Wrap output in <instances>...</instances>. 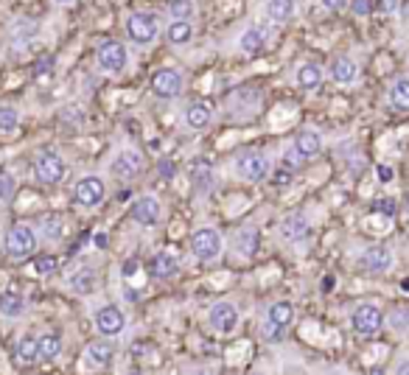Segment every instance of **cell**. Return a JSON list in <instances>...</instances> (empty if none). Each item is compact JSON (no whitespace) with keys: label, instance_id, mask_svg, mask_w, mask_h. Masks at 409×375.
Listing matches in <instances>:
<instances>
[{"label":"cell","instance_id":"1","mask_svg":"<svg viewBox=\"0 0 409 375\" xmlns=\"http://www.w3.org/2000/svg\"><path fill=\"white\" fill-rule=\"evenodd\" d=\"M37 249V232L28 224H11L6 232V255L11 261H25Z\"/></svg>","mask_w":409,"mask_h":375},{"label":"cell","instance_id":"2","mask_svg":"<svg viewBox=\"0 0 409 375\" xmlns=\"http://www.w3.org/2000/svg\"><path fill=\"white\" fill-rule=\"evenodd\" d=\"M221 249H224V241H221V235H219L213 227H200V230L191 235V252H194V258L202 261V263L216 261V258L221 255Z\"/></svg>","mask_w":409,"mask_h":375},{"label":"cell","instance_id":"3","mask_svg":"<svg viewBox=\"0 0 409 375\" xmlns=\"http://www.w3.org/2000/svg\"><path fill=\"white\" fill-rule=\"evenodd\" d=\"M126 37L135 45H152L157 39V17L149 11H135L126 17Z\"/></svg>","mask_w":409,"mask_h":375},{"label":"cell","instance_id":"4","mask_svg":"<svg viewBox=\"0 0 409 375\" xmlns=\"http://www.w3.org/2000/svg\"><path fill=\"white\" fill-rule=\"evenodd\" d=\"M382 325H384V314H382V308L373 305V303H362V305H356L353 314H351V328H353L359 336H373V334L382 331Z\"/></svg>","mask_w":409,"mask_h":375},{"label":"cell","instance_id":"5","mask_svg":"<svg viewBox=\"0 0 409 375\" xmlns=\"http://www.w3.org/2000/svg\"><path fill=\"white\" fill-rule=\"evenodd\" d=\"M235 174H238L241 180H247V183H261V180L269 174V160H266L261 152L247 149V152H241V154L235 157Z\"/></svg>","mask_w":409,"mask_h":375},{"label":"cell","instance_id":"6","mask_svg":"<svg viewBox=\"0 0 409 375\" xmlns=\"http://www.w3.org/2000/svg\"><path fill=\"white\" fill-rule=\"evenodd\" d=\"M65 160L56 154V152H39L37 157H34V177L39 180V183H45V185H56V183H62V177H65Z\"/></svg>","mask_w":409,"mask_h":375},{"label":"cell","instance_id":"7","mask_svg":"<svg viewBox=\"0 0 409 375\" xmlns=\"http://www.w3.org/2000/svg\"><path fill=\"white\" fill-rule=\"evenodd\" d=\"M238 308L233 305V303H227V300H221V303H213L210 305V311H207V325H210V331H216V334H221V336H230L235 328H238Z\"/></svg>","mask_w":409,"mask_h":375},{"label":"cell","instance_id":"8","mask_svg":"<svg viewBox=\"0 0 409 375\" xmlns=\"http://www.w3.org/2000/svg\"><path fill=\"white\" fill-rule=\"evenodd\" d=\"M76 202L82 204V207H87V210H93V207H98L104 199H107V185H104V180L98 177V174H87V177H82L79 183H76Z\"/></svg>","mask_w":409,"mask_h":375},{"label":"cell","instance_id":"9","mask_svg":"<svg viewBox=\"0 0 409 375\" xmlns=\"http://www.w3.org/2000/svg\"><path fill=\"white\" fill-rule=\"evenodd\" d=\"M96 62L104 73H124V67L129 65V51L124 48V42H104L96 51Z\"/></svg>","mask_w":409,"mask_h":375},{"label":"cell","instance_id":"10","mask_svg":"<svg viewBox=\"0 0 409 375\" xmlns=\"http://www.w3.org/2000/svg\"><path fill=\"white\" fill-rule=\"evenodd\" d=\"M152 90L157 98L163 101H171L183 93V73L180 70H171V67H160L155 76H152Z\"/></svg>","mask_w":409,"mask_h":375},{"label":"cell","instance_id":"11","mask_svg":"<svg viewBox=\"0 0 409 375\" xmlns=\"http://www.w3.org/2000/svg\"><path fill=\"white\" fill-rule=\"evenodd\" d=\"M163 216V207H160V199L146 193V196H138L132 202V218L141 224V227H155Z\"/></svg>","mask_w":409,"mask_h":375},{"label":"cell","instance_id":"12","mask_svg":"<svg viewBox=\"0 0 409 375\" xmlns=\"http://www.w3.org/2000/svg\"><path fill=\"white\" fill-rule=\"evenodd\" d=\"M362 269L370 272V275H384L393 269V249L384 246V244H376V246H368L365 255H362Z\"/></svg>","mask_w":409,"mask_h":375},{"label":"cell","instance_id":"13","mask_svg":"<svg viewBox=\"0 0 409 375\" xmlns=\"http://www.w3.org/2000/svg\"><path fill=\"white\" fill-rule=\"evenodd\" d=\"M96 328L101 336H118L126 328V317L118 305H104L96 311Z\"/></svg>","mask_w":409,"mask_h":375},{"label":"cell","instance_id":"14","mask_svg":"<svg viewBox=\"0 0 409 375\" xmlns=\"http://www.w3.org/2000/svg\"><path fill=\"white\" fill-rule=\"evenodd\" d=\"M143 171V157L135 152V149H124L115 160H112V174L121 177V180H132Z\"/></svg>","mask_w":409,"mask_h":375},{"label":"cell","instance_id":"15","mask_svg":"<svg viewBox=\"0 0 409 375\" xmlns=\"http://www.w3.org/2000/svg\"><path fill=\"white\" fill-rule=\"evenodd\" d=\"M309 230H311V224H309V218H306L303 210L286 213V216L280 218V235H283L286 241H303V238L309 235Z\"/></svg>","mask_w":409,"mask_h":375},{"label":"cell","instance_id":"16","mask_svg":"<svg viewBox=\"0 0 409 375\" xmlns=\"http://www.w3.org/2000/svg\"><path fill=\"white\" fill-rule=\"evenodd\" d=\"M328 76L337 81V84H353L356 79H359V65L351 59V56H337L334 62H331V67H328Z\"/></svg>","mask_w":409,"mask_h":375},{"label":"cell","instance_id":"17","mask_svg":"<svg viewBox=\"0 0 409 375\" xmlns=\"http://www.w3.org/2000/svg\"><path fill=\"white\" fill-rule=\"evenodd\" d=\"M112 359H115V348H112L110 342H93V345L87 348V353H84V362H87L90 367H98V370L110 367Z\"/></svg>","mask_w":409,"mask_h":375},{"label":"cell","instance_id":"18","mask_svg":"<svg viewBox=\"0 0 409 375\" xmlns=\"http://www.w3.org/2000/svg\"><path fill=\"white\" fill-rule=\"evenodd\" d=\"M294 149L309 160V157H317L323 152V135L317 129H303L297 138H294Z\"/></svg>","mask_w":409,"mask_h":375},{"label":"cell","instance_id":"19","mask_svg":"<svg viewBox=\"0 0 409 375\" xmlns=\"http://www.w3.org/2000/svg\"><path fill=\"white\" fill-rule=\"evenodd\" d=\"M292 317H294L292 303H289V300H278V303H272V305H269V311H266V325H272V328L283 331V328H289V325H292Z\"/></svg>","mask_w":409,"mask_h":375},{"label":"cell","instance_id":"20","mask_svg":"<svg viewBox=\"0 0 409 375\" xmlns=\"http://www.w3.org/2000/svg\"><path fill=\"white\" fill-rule=\"evenodd\" d=\"M14 356H17L20 364H37V362H39V342H37V336L22 334V336L17 339Z\"/></svg>","mask_w":409,"mask_h":375},{"label":"cell","instance_id":"21","mask_svg":"<svg viewBox=\"0 0 409 375\" xmlns=\"http://www.w3.org/2000/svg\"><path fill=\"white\" fill-rule=\"evenodd\" d=\"M323 67L317 65V62H306V65H300V70H297V87L300 90H317L320 84H323Z\"/></svg>","mask_w":409,"mask_h":375},{"label":"cell","instance_id":"22","mask_svg":"<svg viewBox=\"0 0 409 375\" xmlns=\"http://www.w3.org/2000/svg\"><path fill=\"white\" fill-rule=\"evenodd\" d=\"M210 121H213V110L207 107V104H191L188 110H186V126L188 129H207L210 126Z\"/></svg>","mask_w":409,"mask_h":375},{"label":"cell","instance_id":"23","mask_svg":"<svg viewBox=\"0 0 409 375\" xmlns=\"http://www.w3.org/2000/svg\"><path fill=\"white\" fill-rule=\"evenodd\" d=\"M264 45H266V34H264V28H258V25L247 28V31L238 37V48H241L244 53H249V56L261 53Z\"/></svg>","mask_w":409,"mask_h":375},{"label":"cell","instance_id":"24","mask_svg":"<svg viewBox=\"0 0 409 375\" xmlns=\"http://www.w3.org/2000/svg\"><path fill=\"white\" fill-rule=\"evenodd\" d=\"M177 272H180V263H177V258H174L171 252H157V255H155V261H152V275H155V277L169 280V277H174Z\"/></svg>","mask_w":409,"mask_h":375},{"label":"cell","instance_id":"25","mask_svg":"<svg viewBox=\"0 0 409 375\" xmlns=\"http://www.w3.org/2000/svg\"><path fill=\"white\" fill-rule=\"evenodd\" d=\"M294 8H297V0H266V6H264L266 17H269L272 22H286V20H292Z\"/></svg>","mask_w":409,"mask_h":375},{"label":"cell","instance_id":"26","mask_svg":"<svg viewBox=\"0 0 409 375\" xmlns=\"http://www.w3.org/2000/svg\"><path fill=\"white\" fill-rule=\"evenodd\" d=\"M22 311H25L22 294H17V291H3V294H0V314H3V317L17 320V317H22Z\"/></svg>","mask_w":409,"mask_h":375},{"label":"cell","instance_id":"27","mask_svg":"<svg viewBox=\"0 0 409 375\" xmlns=\"http://www.w3.org/2000/svg\"><path fill=\"white\" fill-rule=\"evenodd\" d=\"M166 34H169L171 45H188L191 37H194V25H191V20H171Z\"/></svg>","mask_w":409,"mask_h":375},{"label":"cell","instance_id":"28","mask_svg":"<svg viewBox=\"0 0 409 375\" xmlns=\"http://www.w3.org/2000/svg\"><path fill=\"white\" fill-rule=\"evenodd\" d=\"M233 246L238 249V255H241V258H252V255H255V249H258V232H255V230H249V227L238 230V235H235V244H233Z\"/></svg>","mask_w":409,"mask_h":375},{"label":"cell","instance_id":"29","mask_svg":"<svg viewBox=\"0 0 409 375\" xmlns=\"http://www.w3.org/2000/svg\"><path fill=\"white\" fill-rule=\"evenodd\" d=\"M39 342V362H53L62 353V339L56 334H45L37 339Z\"/></svg>","mask_w":409,"mask_h":375},{"label":"cell","instance_id":"30","mask_svg":"<svg viewBox=\"0 0 409 375\" xmlns=\"http://www.w3.org/2000/svg\"><path fill=\"white\" fill-rule=\"evenodd\" d=\"M390 104L401 112H409V79H398L390 87Z\"/></svg>","mask_w":409,"mask_h":375},{"label":"cell","instance_id":"31","mask_svg":"<svg viewBox=\"0 0 409 375\" xmlns=\"http://www.w3.org/2000/svg\"><path fill=\"white\" fill-rule=\"evenodd\" d=\"M20 129V112L8 104H0V132L3 135H11Z\"/></svg>","mask_w":409,"mask_h":375},{"label":"cell","instance_id":"32","mask_svg":"<svg viewBox=\"0 0 409 375\" xmlns=\"http://www.w3.org/2000/svg\"><path fill=\"white\" fill-rule=\"evenodd\" d=\"M169 14L174 20H191L194 17V0H171L169 3Z\"/></svg>","mask_w":409,"mask_h":375},{"label":"cell","instance_id":"33","mask_svg":"<svg viewBox=\"0 0 409 375\" xmlns=\"http://www.w3.org/2000/svg\"><path fill=\"white\" fill-rule=\"evenodd\" d=\"M42 235H45V241H62V235H65L62 221H59L56 216H48V218L42 221Z\"/></svg>","mask_w":409,"mask_h":375},{"label":"cell","instance_id":"34","mask_svg":"<svg viewBox=\"0 0 409 375\" xmlns=\"http://www.w3.org/2000/svg\"><path fill=\"white\" fill-rule=\"evenodd\" d=\"M93 286H96V272H90V269H82V272L73 277V289H76L79 294L93 291Z\"/></svg>","mask_w":409,"mask_h":375},{"label":"cell","instance_id":"35","mask_svg":"<svg viewBox=\"0 0 409 375\" xmlns=\"http://www.w3.org/2000/svg\"><path fill=\"white\" fill-rule=\"evenodd\" d=\"M34 269H37V275H53L56 272V258L53 255H39L34 261Z\"/></svg>","mask_w":409,"mask_h":375},{"label":"cell","instance_id":"36","mask_svg":"<svg viewBox=\"0 0 409 375\" xmlns=\"http://www.w3.org/2000/svg\"><path fill=\"white\" fill-rule=\"evenodd\" d=\"M398 6H401V0H373V11H379L384 17L398 14Z\"/></svg>","mask_w":409,"mask_h":375},{"label":"cell","instance_id":"37","mask_svg":"<svg viewBox=\"0 0 409 375\" xmlns=\"http://www.w3.org/2000/svg\"><path fill=\"white\" fill-rule=\"evenodd\" d=\"M14 188H17L14 177H11L8 171H0V202H3V199H11Z\"/></svg>","mask_w":409,"mask_h":375},{"label":"cell","instance_id":"38","mask_svg":"<svg viewBox=\"0 0 409 375\" xmlns=\"http://www.w3.org/2000/svg\"><path fill=\"white\" fill-rule=\"evenodd\" d=\"M387 322H390V328H396V331H407L409 328V308H398Z\"/></svg>","mask_w":409,"mask_h":375},{"label":"cell","instance_id":"39","mask_svg":"<svg viewBox=\"0 0 409 375\" xmlns=\"http://www.w3.org/2000/svg\"><path fill=\"white\" fill-rule=\"evenodd\" d=\"M348 6H351V11H353L356 17H368V14L373 11V0H351Z\"/></svg>","mask_w":409,"mask_h":375},{"label":"cell","instance_id":"40","mask_svg":"<svg viewBox=\"0 0 409 375\" xmlns=\"http://www.w3.org/2000/svg\"><path fill=\"white\" fill-rule=\"evenodd\" d=\"M303 163H306V157H303V154H300L297 149L286 152V166H294V169H297V166H303Z\"/></svg>","mask_w":409,"mask_h":375},{"label":"cell","instance_id":"41","mask_svg":"<svg viewBox=\"0 0 409 375\" xmlns=\"http://www.w3.org/2000/svg\"><path fill=\"white\" fill-rule=\"evenodd\" d=\"M289 183H292V174H289V171H278V174L272 177V185L275 188H289Z\"/></svg>","mask_w":409,"mask_h":375},{"label":"cell","instance_id":"42","mask_svg":"<svg viewBox=\"0 0 409 375\" xmlns=\"http://www.w3.org/2000/svg\"><path fill=\"white\" fill-rule=\"evenodd\" d=\"M320 3H323L328 11H342V8H348L351 0H320Z\"/></svg>","mask_w":409,"mask_h":375},{"label":"cell","instance_id":"43","mask_svg":"<svg viewBox=\"0 0 409 375\" xmlns=\"http://www.w3.org/2000/svg\"><path fill=\"white\" fill-rule=\"evenodd\" d=\"M379 180L382 183H390L393 180V169L390 166H379Z\"/></svg>","mask_w":409,"mask_h":375},{"label":"cell","instance_id":"44","mask_svg":"<svg viewBox=\"0 0 409 375\" xmlns=\"http://www.w3.org/2000/svg\"><path fill=\"white\" fill-rule=\"evenodd\" d=\"M135 269H138V263H135V261H129V263H126V266H124V277H126V280H129V277H132V275H135Z\"/></svg>","mask_w":409,"mask_h":375},{"label":"cell","instance_id":"45","mask_svg":"<svg viewBox=\"0 0 409 375\" xmlns=\"http://www.w3.org/2000/svg\"><path fill=\"white\" fill-rule=\"evenodd\" d=\"M398 14H401V17H409V0H407V3H401V6H398Z\"/></svg>","mask_w":409,"mask_h":375},{"label":"cell","instance_id":"46","mask_svg":"<svg viewBox=\"0 0 409 375\" xmlns=\"http://www.w3.org/2000/svg\"><path fill=\"white\" fill-rule=\"evenodd\" d=\"M396 373H398V375H407L409 373V364H398V367H396Z\"/></svg>","mask_w":409,"mask_h":375},{"label":"cell","instance_id":"47","mask_svg":"<svg viewBox=\"0 0 409 375\" xmlns=\"http://www.w3.org/2000/svg\"><path fill=\"white\" fill-rule=\"evenodd\" d=\"M53 3H59V6H70V3H76V0H53Z\"/></svg>","mask_w":409,"mask_h":375},{"label":"cell","instance_id":"48","mask_svg":"<svg viewBox=\"0 0 409 375\" xmlns=\"http://www.w3.org/2000/svg\"><path fill=\"white\" fill-rule=\"evenodd\" d=\"M407 216H409V196H407Z\"/></svg>","mask_w":409,"mask_h":375}]
</instances>
